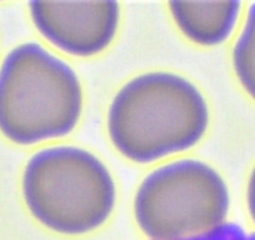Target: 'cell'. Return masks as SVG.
Masks as SVG:
<instances>
[{
  "mask_svg": "<svg viewBox=\"0 0 255 240\" xmlns=\"http://www.w3.org/2000/svg\"><path fill=\"white\" fill-rule=\"evenodd\" d=\"M199 88L171 72H149L125 83L109 105L107 128L127 159L145 164L188 150L209 126Z\"/></svg>",
  "mask_w": 255,
  "mask_h": 240,
  "instance_id": "cell-1",
  "label": "cell"
},
{
  "mask_svg": "<svg viewBox=\"0 0 255 240\" xmlns=\"http://www.w3.org/2000/svg\"><path fill=\"white\" fill-rule=\"evenodd\" d=\"M232 59L238 80L255 102V1L248 9L244 25L233 48Z\"/></svg>",
  "mask_w": 255,
  "mask_h": 240,
  "instance_id": "cell-7",
  "label": "cell"
},
{
  "mask_svg": "<svg viewBox=\"0 0 255 240\" xmlns=\"http://www.w3.org/2000/svg\"><path fill=\"white\" fill-rule=\"evenodd\" d=\"M183 240H255V233H249L238 224L224 223L217 229L205 234L191 237Z\"/></svg>",
  "mask_w": 255,
  "mask_h": 240,
  "instance_id": "cell-8",
  "label": "cell"
},
{
  "mask_svg": "<svg viewBox=\"0 0 255 240\" xmlns=\"http://www.w3.org/2000/svg\"><path fill=\"white\" fill-rule=\"evenodd\" d=\"M247 204L250 218H252L253 223L255 224V165L254 168H253L252 173H250L249 180H248Z\"/></svg>",
  "mask_w": 255,
  "mask_h": 240,
  "instance_id": "cell-9",
  "label": "cell"
},
{
  "mask_svg": "<svg viewBox=\"0 0 255 240\" xmlns=\"http://www.w3.org/2000/svg\"><path fill=\"white\" fill-rule=\"evenodd\" d=\"M84 95L75 70L36 41L11 49L0 65V133L33 145L72 133Z\"/></svg>",
  "mask_w": 255,
  "mask_h": 240,
  "instance_id": "cell-2",
  "label": "cell"
},
{
  "mask_svg": "<svg viewBox=\"0 0 255 240\" xmlns=\"http://www.w3.org/2000/svg\"><path fill=\"white\" fill-rule=\"evenodd\" d=\"M174 21L193 43L218 45L232 35L242 11L240 1H173Z\"/></svg>",
  "mask_w": 255,
  "mask_h": 240,
  "instance_id": "cell-6",
  "label": "cell"
},
{
  "mask_svg": "<svg viewBox=\"0 0 255 240\" xmlns=\"http://www.w3.org/2000/svg\"><path fill=\"white\" fill-rule=\"evenodd\" d=\"M24 202L40 224L58 234L83 235L112 215L117 185L95 154L73 145L41 149L26 163Z\"/></svg>",
  "mask_w": 255,
  "mask_h": 240,
  "instance_id": "cell-3",
  "label": "cell"
},
{
  "mask_svg": "<svg viewBox=\"0 0 255 240\" xmlns=\"http://www.w3.org/2000/svg\"><path fill=\"white\" fill-rule=\"evenodd\" d=\"M29 11L49 43L75 56L105 50L117 35L120 19L117 1H31Z\"/></svg>",
  "mask_w": 255,
  "mask_h": 240,
  "instance_id": "cell-5",
  "label": "cell"
},
{
  "mask_svg": "<svg viewBox=\"0 0 255 240\" xmlns=\"http://www.w3.org/2000/svg\"><path fill=\"white\" fill-rule=\"evenodd\" d=\"M229 208L224 178L198 159H180L154 169L134 198V217L151 240L205 234L224 224Z\"/></svg>",
  "mask_w": 255,
  "mask_h": 240,
  "instance_id": "cell-4",
  "label": "cell"
}]
</instances>
